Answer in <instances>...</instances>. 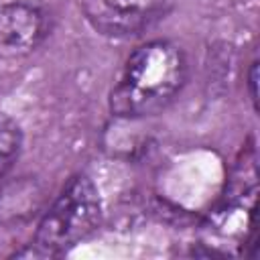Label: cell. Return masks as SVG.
I'll use <instances>...</instances> for the list:
<instances>
[{"instance_id":"6da1fadb","label":"cell","mask_w":260,"mask_h":260,"mask_svg":"<svg viewBox=\"0 0 260 260\" xmlns=\"http://www.w3.org/2000/svg\"><path fill=\"white\" fill-rule=\"evenodd\" d=\"M187 81L185 53L171 41H148L132 51L110 91L118 118H146L162 112Z\"/></svg>"},{"instance_id":"7a4b0ae2","label":"cell","mask_w":260,"mask_h":260,"mask_svg":"<svg viewBox=\"0 0 260 260\" xmlns=\"http://www.w3.org/2000/svg\"><path fill=\"white\" fill-rule=\"evenodd\" d=\"M102 223V197L87 175H73L41 215L35 238L16 256L57 258L89 238Z\"/></svg>"},{"instance_id":"3957f363","label":"cell","mask_w":260,"mask_h":260,"mask_svg":"<svg viewBox=\"0 0 260 260\" xmlns=\"http://www.w3.org/2000/svg\"><path fill=\"white\" fill-rule=\"evenodd\" d=\"M175 0H81L87 24L110 39H128L165 18Z\"/></svg>"},{"instance_id":"277c9868","label":"cell","mask_w":260,"mask_h":260,"mask_svg":"<svg viewBox=\"0 0 260 260\" xmlns=\"http://www.w3.org/2000/svg\"><path fill=\"white\" fill-rule=\"evenodd\" d=\"M51 32V14L28 0L0 4V57H22L35 51Z\"/></svg>"},{"instance_id":"5b68a950","label":"cell","mask_w":260,"mask_h":260,"mask_svg":"<svg viewBox=\"0 0 260 260\" xmlns=\"http://www.w3.org/2000/svg\"><path fill=\"white\" fill-rule=\"evenodd\" d=\"M41 187L28 177L6 183L0 189V225H14L35 215L41 203Z\"/></svg>"},{"instance_id":"8992f818","label":"cell","mask_w":260,"mask_h":260,"mask_svg":"<svg viewBox=\"0 0 260 260\" xmlns=\"http://www.w3.org/2000/svg\"><path fill=\"white\" fill-rule=\"evenodd\" d=\"M22 150V130L14 118L0 112V179L14 167Z\"/></svg>"},{"instance_id":"52a82bcc","label":"cell","mask_w":260,"mask_h":260,"mask_svg":"<svg viewBox=\"0 0 260 260\" xmlns=\"http://www.w3.org/2000/svg\"><path fill=\"white\" fill-rule=\"evenodd\" d=\"M246 85H248V95H250V102H252V108L258 110V91H256V85H258V61L254 59L248 67V75H246Z\"/></svg>"}]
</instances>
